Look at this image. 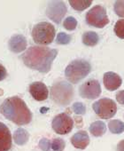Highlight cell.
<instances>
[{
	"label": "cell",
	"instance_id": "cell-1",
	"mask_svg": "<svg viewBox=\"0 0 124 151\" xmlns=\"http://www.w3.org/2000/svg\"><path fill=\"white\" fill-rule=\"evenodd\" d=\"M58 55L56 49L47 46H31L21 55L23 63L29 68L42 73L51 70V64Z\"/></svg>",
	"mask_w": 124,
	"mask_h": 151
},
{
	"label": "cell",
	"instance_id": "cell-2",
	"mask_svg": "<svg viewBox=\"0 0 124 151\" xmlns=\"http://www.w3.org/2000/svg\"><path fill=\"white\" fill-rule=\"evenodd\" d=\"M0 112L6 119L18 125L28 124L32 120L30 109L25 101L18 96L6 99L0 106Z\"/></svg>",
	"mask_w": 124,
	"mask_h": 151
},
{
	"label": "cell",
	"instance_id": "cell-3",
	"mask_svg": "<svg viewBox=\"0 0 124 151\" xmlns=\"http://www.w3.org/2000/svg\"><path fill=\"white\" fill-rule=\"evenodd\" d=\"M91 63L83 59H77L70 62L65 69L67 79L73 84H77L91 73Z\"/></svg>",
	"mask_w": 124,
	"mask_h": 151
},
{
	"label": "cell",
	"instance_id": "cell-4",
	"mask_svg": "<svg viewBox=\"0 0 124 151\" xmlns=\"http://www.w3.org/2000/svg\"><path fill=\"white\" fill-rule=\"evenodd\" d=\"M51 100L60 106H68L74 98V88L67 81H59L51 87Z\"/></svg>",
	"mask_w": 124,
	"mask_h": 151
},
{
	"label": "cell",
	"instance_id": "cell-5",
	"mask_svg": "<svg viewBox=\"0 0 124 151\" xmlns=\"http://www.w3.org/2000/svg\"><path fill=\"white\" fill-rule=\"evenodd\" d=\"M56 35L54 26L47 22L36 24L32 29V37L36 44L47 45H50Z\"/></svg>",
	"mask_w": 124,
	"mask_h": 151
},
{
	"label": "cell",
	"instance_id": "cell-6",
	"mask_svg": "<svg viewBox=\"0 0 124 151\" xmlns=\"http://www.w3.org/2000/svg\"><path fill=\"white\" fill-rule=\"evenodd\" d=\"M85 20L87 24L98 29L104 28L109 23L106 10L104 6L100 5H98L89 10V12L86 14Z\"/></svg>",
	"mask_w": 124,
	"mask_h": 151
},
{
	"label": "cell",
	"instance_id": "cell-7",
	"mask_svg": "<svg viewBox=\"0 0 124 151\" xmlns=\"http://www.w3.org/2000/svg\"><path fill=\"white\" fill-rule=\"evenodd\" d=\"M95 113L102 119H110L117 112V105L115 101L109 98H103L92 105Z\"/></svg>",
	"mask_w": 124,
	"mask_h": 151
},
{
	"label": "cell",
	"instance_id": "cell-8",
	"mask_svg": "<svg viewBox=\"0 0 124 151\" xmlns=\"http://www.w3.org/2000/svg\"><path fill=\"white\" fill-rule=\"evenodd\" d=\"M51 127L56 133L65 135L69 133L73 130L74 121L68 114L60 113L52 119Z\"/></svg>",
	"mask_w": 124,
	"mask_h": 151
},
{
	"label": "cell",
	"instance_id": "cell-9",
	"mask_svg": "<svg viewBox=\"0 0 124 151\" xmlns=\"http://www.w3.org/2000/svg\"><path fill=\"white\" fill-rule=\"evenodd\" d=\"M68 12L63 1H50L46 7V15L55 23L59 24Z\"/></svg>",
	"mask_w": 124,
	"mask_h": 151
},
{
	"label": "cell",
	"instance_id": "cell-10",
	"mask_svg": "<svg viewBox=\"0 0 124 151\" xmlns=\"http://www.w3.org/2000/svg\"><path fill=\"white\" fill-rule=\"evenodd\" d=\"M79 94L81 97L89 100H94L101 94V86L98 80L91 79L84 82L79 87Z\"/></svg>",
	"mask_w": 124,
	"mask_h": 151
},
{
	"label": "cell",
	"instance_id": "cell-11",
	"mask_svg": "<svg viewBox=\"0 0 124 151\" xmlns=\"http://www.w3.org/2000/svg\"><path fill=\"white\" fill-rule=\"evenodd\" d=\"M29 93L31 96L37 101H45L49 95V91L47 86L42 82L32 83L29 86Z\"/></svg>",
	"mask_w": 124,
	"mask_h": 151
},
{
	"label": "cell",
	"instance_id": "cell-12",
	"mask_svg": "<svg viewBox=\"0 0 124 151\" xmlns=\"http://www.w3.org/2000/svg\"><path fill=\"white\" fill-rule=\"evenodd\" d=\"M12 148V135L9 128L0 122V151H9Z\"/></svg>",
	"mask_w": 124,
	"mask_h": 151
},
{
	"label": "cell",
	"instance_id": "cell-13",
	"mask_svg": "<svg viewBox=\"0 0 124 151\" xmlns=\"http://www.w3.org/2000/svg\"><path fill=\"white\" fill-rule=\"evenodd\" d=\"M104 86L108 91L117 90L122 83L121 78L114 72H106L104 75Z\"/></svg>",
	"mask_w": 124,
	"mask_h": 151
},
{
	"label": "cell",
	"instance_id": "cell-14",
	"mask_svg": "<svg viewBox=\"0 0 124 151\" xmlns=\"http://www.w3.org/2000/svg\"><path fill=\"white\" fill-rule=\"evenodd\" d=\"M8 45L12 52L19 53L23 52L27 48V39L22 35H14L9 39Z\"/></svg>",
	"mask_w": 124,
	"mask_h": 151
},
{
	"label": "cell",
	"instance_id": "cell-15",
	"mask_svg": "<svg viewBox=\"0 0 124 151\" xmlns=\"http://www.w3.org/2000/svg\"><path fill=\"white\" fill-rule=\"evenodd\" d=\"M72 145L78 149H84L90 144V137L87 132L79 131L71 137Z\"/></svg>",
	"mask_w": 124,
	"mask_h": 151
},
{
	"label": "cell",
	"instance_id": "cell-16",
	"mask_svg": "<svg viewBox=\"0 0 124 151\" xmlns=\"http://www.w3.org/2000/svg\"><path fill=\"white\" fill-rule=\"evenodd\" d=\"M29 139V133L27 130L23 128L17 129L14 133V140L19 146L25 145Z\"/></svg>",
	"mask_w": 124,
	"mask_h": 151
},
{
	"label": "cell",
	"instance_id": "cell-17",
	"mask_svg": "<svg viewBox=\"0 0 124 151\" xmlns=\"http://www.w3.org/2000/svg\"><path fill=\"white\" fill-rule=\"evenodd\" d=\"M106 132V125L102 121H96L93 122L90 125V132L94 137H100L105 134Z\"/></svg>",
	"mask_w": 124,
	"mask_h": 151
},
{
	"label": "cell",
	"instance_id": "cell-18",
	"mask_svg": "<svg viewBox=\"0 0 124 151\" xmlns=\"http://www.w3.org/2000/svg\"><path fill=\"white\" fill-rule=\"evenodd\" d=\"M98 41L99 37L94 31H87L83 35V43L87 46H95Z\"/></svg>",
	"mask_w": 124,
	"mask_h": 151
},
{
	"label": "cell",
	"instance_id": "cell-19",
	"mask_svg": "<svg viewBox=\"0 0 124 151\" xmlns=\"http://www.w3.org/2000/svg\"><path fill=\"white\" fill-rule=\"evenodd\" d=\"M108 128L112 133L120 134L124 132V123L117 119L111 120L108 123Z\"/></svg>",
	"mask_w": 124,
	"mask_h": 151
},
{
	"label": "cell",
	"instance_id": "cell-20",
	"mask_svg": "<svg viewBox=\"0 0 124 151\" xmlns=\"http://www.w3.org/2000/svg\"><path fill=\"white\" fill-rule=\"evenodd\" d=\"M91 4L92 1H89V0H86V1H77V0L72 1V0H70L69 1V5L72 6L73 9L76 11H83L87 9Z\"/></svg>",
	"mask_w": 124,
	"mask_h": 151
},
{
	"label": "cell",
	"instance_id": "cell-21",
	"mask_svg": "<svg viewBox=\"0 0 124 151\" xmlns=\"http://www.w3.org/2000/svg\"><path fill=\"white\" fill-rule=\"evenodd\" d=\"M66 147V142L63 139L55 138L51 140V150L53 151H63Z\"/></svg>",
	"mask_w": 124,
	"mask_h": 151
},
{
	"label": "cell",
	"instance_id": "cell-22",
	"mask_svg": "<svg viewBox=\"0 0 124 151\" xmlns=\"http://www.w3.org/2000/svg\"><path fill=\"white\" fill-rule=\"evenodd\" d=\"M113 30L118 37L124 39V19L117 21V22L114 24Z\"/></svg>",
	"mask_w": 124,
	"mask_h": 151
},
{
	"label": "cell",
	"instance_id": "cell-23",
	"mask_svg": "<svg viewBox=\"0 0 124 151\" xmlns=\"http://www.w3.org/2000/svg\"><path fill=\"white\" fill-rule=\"evenodd\" d=\"M71 36L68 34H66L64 32H60L58 34L57 38H56V42L58 45H68L71 42Z\"/></svg>",
	"mask_w": 124,
	"mask_h": 151
},
{
	"label": "cell",
	"instance_id": "cell-24",
	"mask_svg": "<svg viewBox=\"0 0 124 151\" xmlns=\"http://www.w3.org/2000/svg\"><path fill=\"white\" fill-rule=\"evenodd\" d=\"M63 26L68 30H74V29H76V28L77 26V21L76 18L69 16V17L66 18V20L64 21Z\"/></svg>",
	"mask_w": 124,
	"mask_h": 151
},
{
	"label": "cell",
	"instance_id": "cell-25",
	"mask_svg": "<svg viewBox=\"0 0 124 151\" xmlns=\"http://www.w3.org/2000/svg\"><path fill=\"white\" fill-rule=\"evenodd\" d=\"M38 147L43 151H50L51 149V140L46 138H43L40 139L38 143Z\"/></svg>",
	"mask_w": 124,
	"mask_h": 151
},
{
	"label": "cell",
	"instance_id": "cell-26",
	"mask_svg": "<svg viewBox=\"0 0 124 151\" xmlns=\"http://www.w3.org/2000/svg\"><path fill=\"white\" fill-rule=\"evenodd\" d=\"M113 8L118 16L124 17V1H115Z\"/></svg>",
	"mask_w": 124,
	"mask_h": 151
},
{
	"label": "cell",
	"instance_id": "cell-27",
	"mask_svg": "<svg viewBox=\"0 0 124 151\" xmlns=\"http://www.w3.org/2000/svg\"><path fill=\"white\" fill-rule=\"evenodd\" d=\"M72 109H73L74 112L76 114H77V115H84L85 112H86V107L82 102H76V103H74Z\"/></svg>",
	"mask_w": 124,
	"mask_h": 151
},
{
	"label": "cell",
	"instance_id": "cell-28",
	"mask_svg": "<svg viewBox=\"0 0 124 151\" xmlns=\"http://www.w3.org/2000/svg\"><path fill=\"white\" fill-rule=\"evenodd\" d=\"M116 100L120 104L124 105V90H121L117 93L116 94Z\"/></svg>",
	"mask_w": 124,
	"mask_h": 151
},
{
	"label": "cell",
	"instance_id": "cell-29",
	"mask_svg": "<svg viewBox=\"0 0 124 151\" xmlns=\"http://www.w3.org/2000/svg\"><path fill=\"white\" fill-rule=\"evenodd\" d=\"M6 76H7V72L6 68L2 64H0V81L4 80L6 78Z\"/></svg>",
	"mask_w": 124,
	"mask_h": 151
},
{
	"label": "cell",
	"instance_id": "cell-30",
	"mask_svg": "<svg viewBox=\"0 0 124 151\" xmlns=\"http://www.w3.org/2000/svg\"><path fill=\"white\" fill-rule=\"evenodd\" d=\"M117 151H124V139L120 140L117 145Z\"/></svg>",
	"mask_w": 124,
	"mask_h": 151
}]
</instances>
